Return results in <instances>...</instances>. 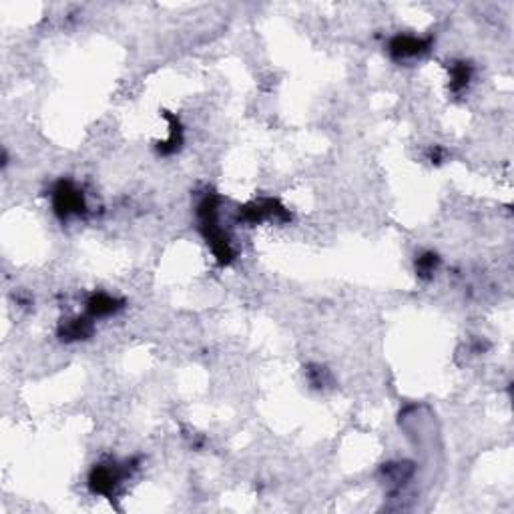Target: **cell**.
Listing matches in <instances>:
<instances>
[{"label": "cell", "mask_w": 514, "mask_h": 514, "mask_svg": "<svg viewBox=\"0 0 514 514\" xmlns=\"http://www.w3.org/2000/svg\"><path fill=\"white\" fill-rule=\"evenodd\" d=\"M57 211H61L64 215L82 211L81 193L71 187H62L61 191H57Z\"/></svg>", "instance_id": "6da1fadb"}]
</instances>
